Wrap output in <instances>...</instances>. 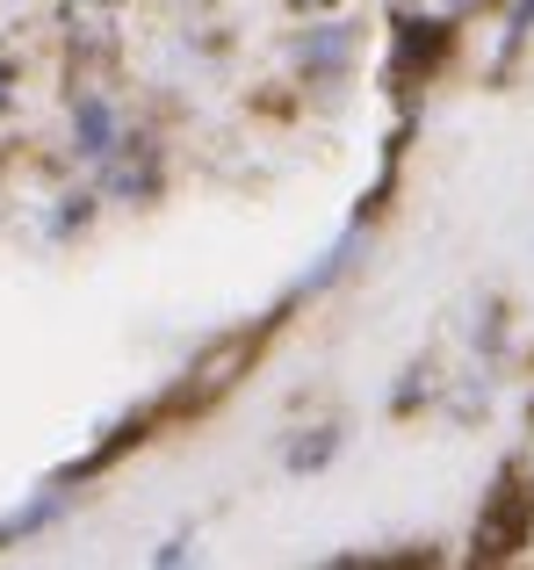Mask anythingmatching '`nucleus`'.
Wrapping results in <instances>:
<instances>
[{"label": "nucleus", "mask_w": 534, "mask_h": 570, "mask_svg": "<svg viewBox=\"0 0 534 570\" xmlns=\"http://www.w3.org/2000/svg\"><path fill=\"white\" fill-rule=\"evenodd\" d=\"M296 8H325V0H296Z\"/></svg>", "instance_id": "nucleus-7"}, {"label": "nucleus", "mask_w": 534, "mask_h": 570, "mask_svg": "<svg viewBox=\"0 0 534 570\" xmlns=\"http://www.w3.org/2000/svg\"><path fill=\"white\" fill-rule=\"evenodd\" d=\"M72 138H80L87 159H109L116 138H123V130H116V109L101 95H80V109H72Z\"/></svg>", "instance_id": "nucleus-1"}, {"label": "nucleus", "mask_w": 534, "mask_h": 570, "mask_svg": "<svg viewBox=\"0 0 534 570\" xmlns=\"http://www.w3.org/2000/svg\"><path fill=\"white\" fill-rule=\"evenodd\" d=\"M513 484H521V499L534 505V441L521 448V470H513Z\"/></svg>", "instance_id": "nucleus-5"}, {"label": "nucleus", "mask_w": 534, "mask_h": 570, "mask_svg": "<svg viewBox=\"0 0 534 570\" xmlns=\"http://www.w3.org/2000/svg\"><path fill=\"white\" fill-rule=\"evenodd\" d=\"M0 109H8V66H0Z\"/></svg>", "instance_id": "nucleus-6"}, {"label": "nucleus", "mask_w": 534, "mask_h": 570, "mask_svg": "<svg viewBox=\"0 0 534 570\" xmlns=\"http://www.w3.org/2000/svg\"><path fill=\"white\" fill-rule=\"evenodd\" d=\"M296 58H304V72H339V66L354 58V29H347V22H325V29H310V37H304V51H296Z\"/></svg>", "instance_id": "nucleus-2"}, {"label": "nucleus", "mask_w": 534, "mask_h": 570, "mask_svg": "<svg viewBox=\"0 0 534 570\" xmlns=\"http://www.w3.org/2000/svg\"><path fill=\"white\" fill-rule=\"evenodd\" d=\"M72 43H80V51H95V43H109V22H116V8L109 0H80V8H72Z\"/></svg>", "instance_id": "nucleus-3"}, {"label": "nucleus", "mask_w": 534, "mask_h": 570, "mask_svg": "<svg viewBox=\"0 0 534 570\" xmlns=\"http://www.w3.org/2000/svg\"><path fill=\"white\" fill-rule=\"evenodd\" d=\"M333 448H339V433H333V426H318L310 441H296V448H289V470H318Z\"/></svg>", "instance_id": "nucleus-4"}]
</instances>
